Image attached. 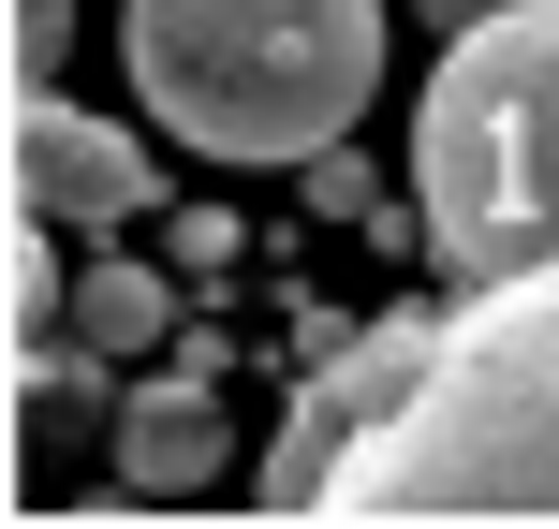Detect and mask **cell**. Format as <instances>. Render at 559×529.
<instances>
[{
	"mask_svg": "<svg viewBox=\"0 0 559 529\" xmlns=\"http://www.w3.org/2000/svg\"><path fill=\"white\" fill-rule=\"evenodd\" d=\"M324 515H559V265L472 279L397 383V412L338 456Z\"/></svg>",
	"mask_w": 559,
	"mask_h": 529,
	"instance_id": "cell-1",
	"label": "cell"
},
{
	"mask_svg": "<svg viewBox=\"0 0 559 529\" xmlns=\"http://www.w3.org/2000/svg\"><path fill=\"white\" fill-rule=\"evenodd\" d=\"M118 59L206 163H324L383 88V0H133Z\"/></svg>",
	"mask_w": 559,
	"mask_h": 529,
	"instance_id": "cell-2",
	"label": "cell"
},
{
	"mask_svg": "<svg viewBox=\"0 0 559 529\" xmlns=\"http://www.w3.org/2000/svg\"><path fill=\"white\" fill-rule=\"evenodd\" d=\"M413 206L456 279L559 265V0L442 29V74L413 104Z\"/></svg>",
	"mask_w": 559,
	"mask_h": 529,
	"instance_id": "cell-3",
	"label": "cell"
},
{
	"mask_svg": "<svg viewBox=\"0 0 559 529\" xmlns=\"http://www.w3.org/2000/svg\"><path fill=\"white\" fill-rule=\"evenodd\" d=\"M427 324L442 309H397V324H368L338 368H309V397L280 412V442H265V515H324V485H338V456L368 442V426L397 412V383H413V353H427Z\"/></svg>",
	"mask_w": 559,
	"mask_h": 529,
	"instance_id": "cell-4",
	"label": "cell"
},
{
	"mask_svg": "<svg viewBox=\"0 0 559 529\" xmlns=\"http://www.w3.org/2000/svg\"><path fill=\"white\" fill-rule=\"evenodd\" d=\"M15 206H29V221H74V236H118L133 206H163V177H147V147L118 133V118L29 88V104H15Z\"/></svg>",
	"mask_w": 559,
	"mask_h": 529,
	"instance_id": "cell-5",
	"label": "cell"
},
{
	"mask_svg": "<svg viewBox=\"0 0 559 529\" xmlns=\"http://www.w3.org/2000/svg\"><path fill=\"white\" fill-rule=\"evenodd\" d=\"M222 471V397L206 383H147L118 397V485H147V501H177V485Z\"/></svg>",
	"mask_w": 559,
	"mask_h": 529,
	"instance_id": "cell-6",
	"label": "cell"
},
{
	"mask_svg": "<svg viewBox=\"0 0 559 529\" xmlns=\"http://www.w3.org/2000/svg\"><path fill=\"white\" fill-rule=\"evenodd\" d=\"M74 324H88V353H147V338L177 324V294H163L147 265H88V279H74Z\"/></svg>",
	"mask_w": 559,
	"mask_h": 529,
	"instance_id": "cell-7",
	"label": "cell"
},
{
	"mask_svg": "<svg viewBox=\"0 0 559 529\" xmlns=\"http://www.w3.org/2000/svg\"><path fill=\"white\" fill-rule=\"evenodd\" d=\"M74 59V0H15V88H59Z\"/></svg>",
	"mask_w": 559,
	"mask_h": 529,
	"instance_id": "cell-8",
	"label": "cell"
},
{
	"mask_svg": "<svg viewBox=\"0 0 559 529\" xmlns=\"http://www.w3.org/2000/svg\"><path fill=\"white\" fill-rule=\"evenodd\" d=\"M427 29H472V15H515V0H413Z\"/></svg>",
	"mask_w": 559,
	"mask_h": 529,
	"instance_id": "cell-9",
	"label": "cell"
}]
</instances>
